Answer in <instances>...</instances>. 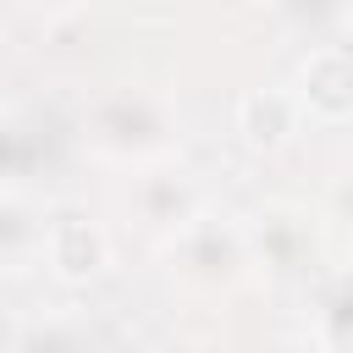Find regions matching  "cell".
Instances as JSON below:
<instances>
[{
	"label": "cell",
	"instance_id": "1",
	"mask_svg": "<svg viewBox=\"0 0 353 353\" xmlns=\"http://www.w3.org/2000/svg\"><path fill=\"white\" fill-rule=\"evenodd\" d=\"M83 127H88L94 149H105V154H116V160L149 165V160H165V149H171V138H176V110H171V99H165L160 88H149V83H116V88L94 94Z\"/></svg>",
	"mask_w": 353,
	"mask_h": 353
},
{
	"label": "cell",
	"instance_id": "2",
	"mask_svg": "<svg viewBox=\"0 0 353 353\" xmlns=\"http://www.w3.org/2000/svg\"><path fill=\"white\" fill-rule=\"evenodd\" d=\"M165 265H171V276H176L182 287H193V292H232V287L254 270L243 221L204 210V215L188 221L176 237H165Z\"/></svg>",
	"mask_w": 353,
	"mask_h": 353
},
{
	"label": "cell",
	"instance_id": "3",
	"mask_svg": "<svg viewBox=\"0 0 353 353\" xmlns=\"http://www.w3.org/2000/svg\"><path fill=\"white\" fill-rule=\"evenodd\" d=\"M243 237H248V259L265 265L270 276H320L325 270V226L292 199H270V204L248 210Z\"/></svg>",
	"mask_w": 353,
	"mask_h": 353
},
{
	"label": "cell",
	"instance_id": "4",
	"mask_svg": "<svg viewBox=\"0 0 353 353\" xmlns=\"http://www.w3.org/2000/svg\"><path fill=\"white\" fill-rule=\"evenodd\" d=\"M127 210L165 243V237H176L188 221H199L204 215V188H199V176L182 165V160H149V165H138L132 171V188H127Z\"/></svg>",
	"mask_w": 353,
	"mask_h": 353
},
{
	"label": "cell",
	"instance_id": "5",
	"mask_svg": "<svg viewBox=\"0 0 353 353\" xmlns=\"http://www.w3.org/2000/svg\"><path fill=\"white\" fill-rule=\"evenodd\" d=\"M44 265H50V276L66 281V287L94 281V276L110 265V237H105V226H99L94 215H83V210H55L50 226H44Z\"/></svg>",
	"mask_w": 353,
	"mask_h": 353
},
{
	"label": "cell",
	"instance_id": "6",
	"mask_svg": "<svg viewBox=\"0 0 353 353\" xmlns=\"http://www.w3.org/2000/svg\"><path fill=\"white\" fill-rule=\"evenodd\" d=\"M298 110L309 121H353V50L347 44H320L298 61L292 77Z\"/></svg>",
	"mask_w": 353,
	"mask_h": 353
},
{
	"label": "cell",
	"instance_id": "7",
	"mask_svg": "<svg viewBox=\"0 0 353 353\" xmlns=\"http://www.w3.org/2000/svg\"><path fill=\"white\" fill-rule=\"evenodd\" d=\"M303 127V110H298V94L281 88V83H265V88H248L237 94V138L259 154L292 143V132Z\"/></svg>",
	"mask_w": 353,
	"mask_h": 353
},
{
	"label": "cell",
	"instance_id": "8",
	"mask_svg": "<svg viewBox=\"0 0 353 353\" xmlns=\"http://www.w3.org/2000/svg\"><path fill=\"white\" fill-rule=\"evenodd\" d=\"M309 325H314V342L325 353H353V265H336V270L314 276Z\"/></svg>",
	"mask_w": 353,
	"mask_h": 353
},
{
	"label": "cell",
	"instance_id": "9",
	"mask_svg": "<svg viewBox=\"0 0 353 353\" xmlns=\"http://www.w3.org/2000/svg\"><path fill=\"white\" fill-rule=\"evenodd\" d=\"M44 215L22 199V193H0V259H28V254H44Z\"/></svg>",
	"mask_w": 353,
	"mask_h": 353
},
{
	"label": "cell",
	"instance_id": "10",
	"mask_svg": "<svg viewBox=\"0 0 353 353\" xmlns=\"http://www.w3.org/2000/svg\"><path fill=\"white\" fill-rule=\"evenodd\" d=\"M17 353H88L83 342V325L66 320V314H50V320H33L17 342Z\"/></svg>",
	"mask_w": 353,
	"mask_h": 353
},
{
	"label": "cell",
	"instance_id": "11",
	"mask_svg": "<svg viewBox=\"0 0 353 353\" xmlns=\"http://www.w3.org/2000/svg\"><path fill=\"white\" fill-rule=\"evenodd\" d=\"M325 215H331L336 226H347V232H353V165L325 188Z\"/></svg>",
	"mask_w": 353,
	"mask_h": 353
}]
</instances>
